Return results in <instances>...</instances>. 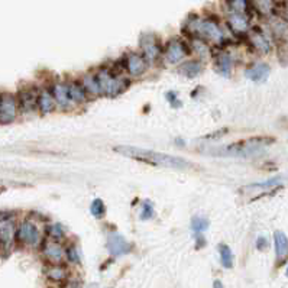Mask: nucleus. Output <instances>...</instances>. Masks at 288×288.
Here are the masks:
<instances>
[{
    "label": "nucleus",
    "mask_w": 288,
    "mask_h": 288,
    "mask_svg": "<svg viewBox=\"0 0 288 288\" xmlns=\"http://www.w3.org/2000/svg\"><path fill=\"white\" fill-rule=\"evenodd\" d=\"M272 32L277 38L280 39H288V28L283 22H275L272 25Z\"/></svg>",
    "instance_id": "34"
},
{
    "label": "nucleus",
    "mask_w": 288,
    "mask_h": 288,
    "mask_svg": "<svg viewBox=\"0 0 288 288\" xmlns=\"http://www.w3.org/2000/svg\"><path fill=\"white\" fill-rule=\"evenodd\" d=\"M48 90L51 91L54 100L58 107H61L62 110H68L71 107H74L71 99H70V93H68V84L65 81H55L53 83Z\"/></svg>",
    "instance_id": "13"
},
{
    "label": "nucleus",
    "mask_w": 288,
    "mask_h": 288,
    "mask_svg": "<svg viewBox=\"0 0 288 288\" xmlns=\"http://www.w3.org/2000/svg\"><path fill=\"white\" fill-rule=\"evenodd\" d=\"M274 138H251V139H243V141H237L233 144H229L226 146L219 148L217 151L214 149L216 155H222V157H254L261 154L262 151L274 144Z\"/></svg>",
    "instance_id": "4"
},
{
    "label": "nucleus",
    "mask_w": 288,
    "mask_h": 288,
    "mask_svg": "<svg viewBox=\"0 0 288 288\" xmlns=\"http://www.w3.org/2000/svg\"><path fill=\"white\" fill-rule=\"evenodd\" d=\"M274 248L278 261H284L288 258V237L284 232L277 230L274 233Z\"/></svg>",
    "instance_id": "23"
},
{
    "label": "nucleus",
    "mask_w": 288,
    "mask_h": 288,
    "mask_svg": "<svg viewBox=\"0 0 288 288\" xmlns=\"http://www.w3.org/2000/svg\"><path fill=\"white\" fill-rule=\"evenodd\" d=\"M228 12L229 13H236V15H245L251 16V4L249 0H226Z\"/></svg>",
    "instance_id": "26"
},
{
    "label": "nucleus",
    "mask_w": 288,
    "mask_h": 288,
    "mask_svg": "<svg viewBox=\"0 0 288 288\" xmlns=\"http://www.w3.org/2000/svg\"><path fill=\"white\" fill-rule=\"evenodd\" d=\"M219 255H220V263H222L223 268H226V269L233 268V262H235L233 252H232V249L226 243H220L219 245Z\"/></svg>",
    "instance_id": "27"
},
{
    "label": "nucleus",
    "mask_w": 288,
    "mask_h": 288,
    "mask_svg": "<svg viewBox=\"0 0 288 288\" xmlns=\"http://www.w3.org/2000/svg\"><path fill=\"white\" fill-rule=\"evenodd\" d=\"M44 232H45L44 233L45 239H50V240H54V242L62 243L67 239V230H65V228L61 223H50V225H47Z\"/></svg>",
    "instance_id": "25"
},
{
    "label": "nucleus",
    "mask_w": 288,
    "mask_h": 288,
    "mask_svg": "<svg viewBox=\"0 0 288 288\" xmlns=\"http://www.w3.org/2000/svg\"><path fill=\"white\" fill-rule=\"evenodd\" d=\"M90 213L96 219H102L106 214V204L102 199H94L90 204Z\"/></svg>",
    "instance_id": "31"
},
{
    "label": "nucleus",
    "mask_w": 288,
    "mask_h": 288,
    "mask_svg": "<svg viewBox=\"0 0 288 288\" xmlns=\"http://www.w3.org/2000/svg\"><path fill=\"white\" fill-rule=\"evenodd\" d=\"M90 288H97V286H96V284H93V286H91Z\"/></svg>",
    "instance_id": "41"
},
{
    "label": "nucleus",
    "mask_w": 288,
    "mask_h": 288,
    "mask_svg": "<svg viewBox=\"0 0 288 288\" xmlns=\"http://www.w3.org/2000/svg\"><path fill=\"white\" fill-rule=\"evenodd\" d=\"M271 68L268 64L265 62H257L254 65H251L249 68H246L245 71V77L254 83H263L269 77Z\"/></svg>",
    "instance_id": "18"
},
{
    "label": "nucleus",
    "mask_w": 288,
    "mask_h": 288,
    "mask_svg": "<svg viewBox=\"0 0 288 288\" xmlns=\"http://www.w3.org/2000/svg\"><path fill=\"white\" fill-rule=\"evenodd\" d=\"M191 50L196 54H199V57L203 59V58H207L210 55V48L207 45V42L202 41V39H193L191 42Z\"/></svg>",
    "instance_id": "30"
},
{
    "label": "nucleus",
    "mask_w": 288,
    "mask_h": 288,
    "mask_svg": "<svg viewBox=\"0 0 288 288\" xmlns=\"http://www.w3.org/2000/svg\"><path fill=\"white\" fill-rule=\"evenodd\" d=\"M15 232H16L15 222L0 225V251L1 252H7L9 249L13 248V245H16Z\"/></svg>",
    "instance_id": "16"
},
{
    "label": "nucleus",
    "mask_w": 288,
    "mask_h": 288,
    "mask_svg": "<svg viewBox=\"0 0 288 288\" xmlns=\"http://www.w3.org/2000/svg\"><path fill=\"white\" fill-rule=\"evenodd\" d=\"M268 239L265 237V236H259L258 239H257V249H259V251H265V249H268Z\"/></svg>",
    "instance_id": "37"
},
{
    "label": "nucleus",
    "mask_w": 288,
    "mask_h": 288,
    "mask_svg": "<svg viewBox=\"0 0 288 288\" xmlns=\"http://www.w3.org/2000/svg\"><path fill=\"white\" fill-rule=\"evenodd\" d=\"M36 109L41 115H50L57 109V103L54 100L51 91L47 87L38 88V99H36Z\"/></svg>",
    "instance_id": "17"
},
{
    "label": "nucleus",
    "mask_w": 288,
    "mask_h": 288,
    "mask_svg": "<svg viewBox=\"0 0 288 288\" xmlns=\"http://www.w3.org/2000/svg\"><path fill=\"white\" fill-rule=\"evenodd\" d=\"M183 30L191 39H202L204 42L222 44L225 41V35L219 24L213 19H200L199 16H191L185 21Z\"/></svg>",
    "instance_id": "2"
},
{
    "label": "nucleus",
    "mask_w": 288,
    "mask_h": 288,
    "mask_svg": "<svg viewBox=\"0 0 288 288\" xmlns=\"http://www.w3.org/2000/svg\"><path fill=\"white\" fill-rule=\"evenodd\" d=\"M16 216H18L16 211H12V210H0V225L15 222Z\"/></svg>",
    "instance_id": "35"
},
{
    "label": "nucleus",
    "mask_w": 288,
    "mask_h": 288,
    "mask_svg": "<svg viewBox=\"0 0 288 288\" xmlns=\"http://www.w3.org/2000/svg\"><path fill=\"white\" fill-rule=\"evenodd\" d=\"M64 255H65V259L70 262V263H80L81 262L79 248H77L76 243H67V245H64Z\"/></svg>",
    "instance_id": "29"
},
{
    "label": "nucleus",
    "mask_w": 288,
    "mask_h": 288,
    "mask_svg": "<svg viewBox=\"0 0 288 288\" xmlns=\"http://www.w3.org/2000/svg\"><path fill=\"white\" fill-rule=\"evenodd\" d=\"M47 278L53 283H62L68 277V269L62 263H50L47 268Z\"/></svg>",
    "instance_id": "24"
},
{
    "label": "nucleus",
    "mask_w": 288,
    "mask_h": 288,
    "mask_svg": "<svg viewBox=\"0 0 288 288\" xmlns=\"http://www.w3.org/2000/svg\"><path fill=\"white\" fill-rule=\"evenodd\" d=\"M67 84H68V93H70V99H71L73 105H84V103L88 100V97H87V94H86V91H84V88H83L80 80L68 81Z\"/></svg>",
    "instance_id": "22"
},
{
    "label": "nucleus",
    "mask_w": 288,
    "mask_h": 288,
    "mask_svg": "<svg viewBox=\"0 0 288 288\" xmlns=\"http://www.w3.org/2000/svg\"><path fill=\"white\" fill-rule=\"evenodd\" d=\"M19 107L16 96L12 93H0V125H9L16 120Z\"/></svg>",
    "instance_id": "10"
},
{
    "label": "nucleus",
    "mask_w": 288,
    "mask_h": 288,
    "mask_svg": "<svg viewBox=\"0 0 288 288\" xmlns=\"http://www.w3.org/2000/svg\"><path fill=\"white\" fill-rule=\"evenodd\" d=\"M18 100L19 115H32L36 112V99H38V88L35 86H24L15 94Z\"/></svg>",
    "instance_id": "9"
},
{
    "label": "nucleus",
    "mask_w": 288,
    "mask_h": 288,
    "mask_svg": "<svg viewBox=\"0 0 288 288\" xmlns=\"http://www.w3.org/2000/svg\"><path fill=\"white\" fill-rule=\"evenodd\" d=\"M203 70H204V64L202 59H187L178 65V73L187 79L199 77L203 73Z\"/></svg>",
    "instance_id": "19"
},
{
    "label": "nucleus",
    "mask_w": 288,
    "mask_h": 288,
    "mask_svg": "<svg viewBox=\"0 0 288 288\" xmlns=\"http://www.w3.org/2000/svg\"><path fill=\"white\" fill-rule=\"evenodd\" d=\"M80 83H81V86H83V88H84V91H86L88 100H93V99L102 96V94H100V88H99V83H97V80H96L94 73H87V74H84V76L81 77V80H80Z\"/></svg>",
    "instance_id": "20"
},
{
    "label": "nucleus",
    "mask_w": 288,
    "mask_h": 288,
    "mask_svg": "<svg viewBox=\"0 0 288 288\" xmlns=\"http://www.w3.org/2000/svg\"><path fill=\"white\" fill-rule=\"evenodd\" d=\"M94 76L99 83L100 94L106 97H117L123 94L131 86V80L126 79L117 67H102L94 71Z\"/></svg>",
    "instance_id": "3"
},
{
    "label": "nucleus",
    "mask_w": 288,
    "mask_h": 288,
    "mask_svg": "<svg viewBox=\"0 0 288 288\" xmlns=\"http://www.w3.org/2000/svg\"><path fill=\"white\" fill-rule=\"evenodd\" d=\"M148 62L146 59L142 57V54L138 53H128L117 64V68L122 71V73H126L128 76L135 77V79H139L142 77L146 70H148Z\"/></svg>",
    "instance_id": "6"
},
{
    "label": "nucleus",
    "mask_w": 288,
    "mask_h": 288,
    "mask_svg": "<svg viewBox=\"0 0 288 288\" xmlns=\"http://www.w3.org/2000/svg\"><path fill=\"white\" fill-rule=\"evenodd\" d=\"M115 152L123 155V157L131 158L135 161H141L149 165L155 167H164V168H174V170H187L191 167V164L181 157L177 155H170L164 152H157L152 149H145L139 146H128V145H120L115 146Z\"/></svg>",
    "instance_id": "1"
},
{
    "label": "nucleus",
    "mask_w": 288,
    "mask_h": 288,
    "mask_svg": "<svg viewBox=\"0 0 288 288\" xmlns=\"http://www.w3.org/2000/svg\"><path fill=\"white\" fill-rule=\"evenodd\" d=\"M214 71L222 77H230L233 71V57L226 51H219L214 55Z\"/></svg>",
    "instance_id": "15"
},
{
    "label": "nucleus",
    "mask_w": 288,
    "mask_h": 288,
    "mask_svg": "<svg viewBox=\"0 0 288 288\" xmlns=\"http://www.w3.org/2000/svg\"><path fill=\"white\" fill-rule=\"evenodd\" d=\"M39 248H41V255L48 263H62V261L65 259L64 245L59 242L44 239Z\"/></svg>",
    "instance_id": "11"
},
{
    "label": "nucleus",
    "mask_w": 288,
    "mask_h": 288,
    "mask_svg": "<svg viewBox=\"0 0 288 288\" xmlns=\"http://www.w3.org/2000/svg\"><path fill=\"white\" fill-rule=\"evenodd\" d=\"M281 184H283V177H275V178H269L268 181L252 184L248 187L249 188H277V187H281Z\"/></svg>",
    "instance_id": "32"
},
{
    "label": "nucleus",
    "mask_w": 288,
    "mask_h": 288,
    "mask_svg": "<svg viewBox=\"0 0 288 288\" xmlns=\"http://www.w3.org/2000/svg\"><path fill=\"white\" fill-rule=\"evenodd\" d=\"M210 223L206 217L202 216H194L191 219V230L194 235H203V232H206L209 229Z\"/></svg>",
    "instance_id": "28"
},
{
    "label": "nucleus",
    "mask_w": 288,
    "mask_h": 288,
    "mask_svg": "<svg viewBox=\"0 0 288 288\" xmlns=\"http://www.w3.org/2000/svg\"><path fill=\"white\" fill-rule=\"evenodd\" d=\"M165 97H167V100L170 102V105L173 106V107H180L181 106V102L178 99V94L175 91H168Z\"/></svg>",
    "instance_id": "36"
},
{
    "label": "nucleus",
    "mask_w": 288,
    "mask_h": 288,
    "mask_svg": "<svg viewBox=\"0 0 288 288\" xmlns=\"http://www.w3.org/2000/svg\"><path fill=\"white\" fill-rule=\"evenodd\" d=\"M139 47L142 51V57L146 59L148 64H157L164 53L158 36L154 33H144L139 39Z\"/></svg>",
    "instance_id": "8"
},
{
    "label": "nucleus",
    "mask_w": 288,
    "mask_h": 288,
    "mask_svg": "<svg viewBox=\"0 0 288 288\" xmlns=\"http://www.w3.org/2000/svg\"><path fill=\"white\" fill-rule=\"evenodd\" d=\"M107 251L112 257L119 258V257L131 254L132 245L126 240V237H123L117 232H113L107 236Z\"/></svg>",
    "instance_id": "12"
},
{
    "label": "nucleus",
    "mask_w": 288,
    "mask_h": 288,
    "mask_svg": "<svg viewBox=\"0 0 288 288\" xmlns=\"http://www.w3.org/2000/svg\"><path fill=\"white\" fill-rule=\"evenodd\" d=\"M286 275H287V277H288V265H287V271H286Z\"/></svg>",
    "instance_id": "42"
},
{
    "label": "nucleus",
    "mask_w": 288,
    "mask_h": 288,
    "mask_svg": "<svg viewBox=\"0 0 288 288\" xmlns=\"http://www.w3.org/2000/svg\"><path fill=\"white\" fill-rule=\"evenodd\" d=\"M190 47L180 38H173L167 42L164 48V59L168 65H177L181 64L184 59L190 55Z\"/></svg>",
    "instance_id": "7"
},
{
    "label": "nucleus",
    "mask_w": 288,
    "mask_h": 288,
    "mask_svg": "<svg viewBox=\"0 0 288 288\" xmlns=\"http://www.w3.org/2000/svg\"><path fill=\"white\" fill-rule=\"evenodd\" d=\"M213 288H223L222 281H220V280H216V281L213 283Z\"/></svg>",
    "instance_id": "39"
},
{
    "label": "nucleus",
    "mask_w": 288,
    "mask_h": 288,
    "mask_svg": "<svg viewBox=\"0 0 288 288\" xmlns=\"http://www.w3.org/2000/svg\"><path fill=\"white\" fill-rule=\"evenodd\" d=\"M228 25L232 32L235 33H248L249 30V16L245 15H236V13H229L228 15Z\"/></svg>",
    "instance_id": "21"
},
{
    "label": "nucleus",
    "mask_w": 288,
    "mask_h": 288,
    "mask_svg": "<svg viewBox=\"0 0 288 288\" xmlns=\"http://www.w3.org/2000/svg\"><path fill=\"white\" fill-rule=\"evenodd\" d=\"M154 216H155V210H154L152 203H151V202H145V203L142 204V209H141L139 219H141V220H144V222H146V220H151V219H154Z\"/></svg>",
    "instance_id": "33"
},
{
    "label": "nucleus",
    "mask_w": 288,
    "mask_h": 288,
    "mask_svg": "<svg viewBox=\"0 0 288 288\" xmlns=\"http://www.w3.org/2000/svg\"><path fill=\"white\" fill-rule=\"evenodd\" d=\"M45 236L33 219H24L16 225L15 242L22 248H39Z\"/></svg>",
    "instance_id": "5"
},
{
    "label": "nucleus",
    "mask_w": 288,
    "mask_h": 288,
    "mask_svg": "<svg viewBox=\"0 0 288 288\" xmlns=\"http://www.w3.org/2000/svg\"><path fill=\"white\" fill-rule=\"evenodd\" d=\"M196 245H197V249L206 246V239L203 235H196Z\"/></svg>",
    "instance_id": "38"
},
{
    "label": "nucleus",
    "mask_w": 288,
    "mask_h": 288,
    "mask_svg": "<svg viewBox=\"0 0 288 288\" xmlns=\"http://www.w3.org/2000/svg\"><path fill=\"white\" fill-rule=\"evenodd\" d=\"M248 41H249V45L257 53L262 54V55L269 54L272 50L271 41L268 39V36L262 32L259 28H254V29L248 30Z\"/></svg>",
    "instance_id": "14"
},
{
    "label": "nucleus",
    "mask_w": 288,
    "mask_h": 288,
    "mask_svg": "<svg viewBox=\"0 0 288 288\" xmlns=\"http://www.w3.org/2000/svg\"><path fill=\"white\" fill-rule=\"evenodd\" d=\"M284 18H286V21H287V24H288V7H287V10H286V13H284Z\"/></svg>",
    "instance_id": "40"
}]
</instances>
